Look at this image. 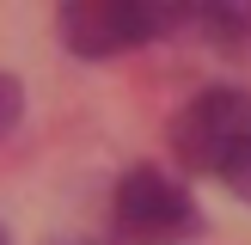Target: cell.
Masks as SVG:
<instances>
[{"label": "cell", "mask_w": 251, "mask_h": 245, "mask_svg": "<svg viewBox=\"0 0 251 245\" xmlns=\"http://www.w3.org/2000/svg\"><path fill=\"white\" fill-rule=\"evenodd\" d=\"M166 141H172V153H178L184 172L233 184V190L245 196V184H251V92H239V86H208V92H196L190 104L172 117Z\"/></svg>", "instance_id": "1"}, {"label": "cell", "mask_w": 251, "mask_h": 245, "mask_svg": "<svg viewBox=\"0 0 251 245\" xmlns=\"http://www.w3.org/2000/svg\"><path fill=\"white\" fill-rule=\"evenodd\" d=\"M196 233H202V215L178 178H166L159 166H135L117 178V196H110V239L117 245H184Z\"/></svg>", "instance_id": "2"}, {"label": "cell", "mask_w": 251, "mask_h": 245, "mask_svg": "<svg viewBox=\"0 0 251 245\" xmlns=\"http://www.w3.org/2000/svg\"><path fill=\"white\" fill-rule=\"evenodd\" d=\"M172 24H184V12L147 6V0H68V6L55 12V31H61V43H68V55H86V61L141 49V43H153L159 31H172Z\"/></svg>", "instance_id": "3"}, {"label": "cell", "mask_w": 251, "mask_h": 245, "mask_svg": "<svg viewBox=\"0 0 251 245\" xmlns=\"http://www.w3.org/2000/svg\"><path fill=\"white\" fill-rule=\"evenodd\" d=\"M190 24H202L215 43H227V49H245L251 43V6H202V12H184Z\"/></svg>", "instance_id": "4"}, {"label": "cell", "mask_w": 251, "mask_h": 245, "mask_svg": "<svg viewBox=\"0 0 251 245\" xmlns=\"http://www.w3.org/2000/svg\"><path fill=\"white\" fill-rule=\"evenodd\" d=\"M19 117H25V86L12 80L6 68H0V141H6V135L19 129Z\"/></svg>", "instance_id": "5"}, {"label": "cell", "mask_w": 251, "mask_h": 245, "mask_svg": "<svg viewBox=\"0 0 251 245\" xmlns=\"http://www.w3.org/2000/svg\"><path fill=\"white\" fill-rule=\"evenodd\" d=\"M0 245H12V239H6V227H0Z\"/></svg>", "instance_id": "6"}, {"label": "cell", "mask_w": 251, "mask_h": 245, "mask_svg": "<svg viewBox=\"0 0 251 245\" xmlns=\"http://www.w3.org/2000/svg\"><path fill=\"white\" fill-rule=\"evenodd\" d=\"M245 202H251V184H245Z\"/></svg>", "instance_id": "7"}]
</instances>
